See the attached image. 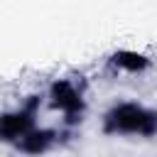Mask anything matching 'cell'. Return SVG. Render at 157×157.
<instances>
[{
  "label": "cell",
  "mask_w": 157,
  "mask_h": 157,
  "mask_svg": "<svg viewBox=\"0 0 157 157\" xmlns=\"http://www.w3.org/2000/svg\"><path fill=\"white\" fill-rule=\"evenodd\" d=\"M115 125L120 130H140V132H145V130H150L152 118H145V113L137 110V108H123L120 113H115Z\"/></svg>",
  "instance_id": "1"
}]
</instances>
